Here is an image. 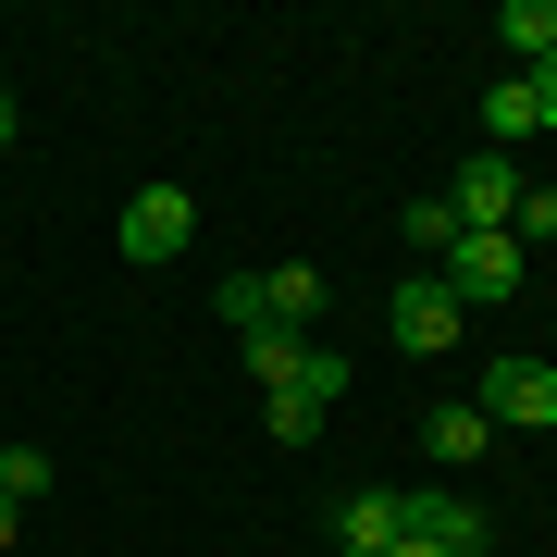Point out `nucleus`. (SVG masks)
<instances>
[{
    "instance_id": "10",
    "label": "nucleus",
    "mask_w": 557,
    "mask_h": 557,
    "mask_svg": "<svg viewBox=\"0 0 557 557\" xmlns=\"http://www.w3.org/2000/svg\"><path fill=\"white\" fill-rule=\"evenodd\" d=\"M421 446H434V458H446V471H471V458H483V446H496V421H483L471 397H446L434 421H421Z\"/></svg>"
},
{
    "instance_id": "4",
    "label": "nucleus",
    "mask_w": 557,
    "mask_h": 557,
    "mask_svg": "<svg viewBox=\"0 0 557 557\" xmlns=\"http://www.w3.org/2000/svg\"><path fill=\"white\" fill-rule=\"evenodd\" d=\"M397 533H409V545H434V557H483V545H496V520H483L471 496H446V483H434V496H397Z\"/></svg>"
},
{
    "instance_id": "20",
    "label": "nucleus",
    "mask_w": 557,
    "mask_h": 557,
    "mask_svg": "<svg viewBox=\"0 0 557 557\" xmlns=\"http://www.w3.org/2000/svg\"><path fill=\"white\" fill-rule=\"evenodd\" d=\"M397 557H434V545H409V533H397Z\"/></svg>"
},
{
    "instance_id": "13",
    "label": "nucleus",
    "mask_w": 557,
    "mask_h": 557,
    "mask_svg": "<svg viewBox=\"0 0 557 557\" xmlns=\"http://www.w3.org/2000/svg\"><path fill=\"white\" fill-rule=\"evenodd\" d=\"M397 248L421 260V273H434V260L458 248V211H446V199H421V211H397Z\"/></svg>"
},
{
    "instance_id": "19",
    "label": "nucleus",
    "mask_w": 557,
    "mask_h": 557,
    "mask_svg": "<svg viewBox=\"0 0 557 557\" xmlns=\"http://www.w3.org/2000/svg\"><path fill=\"white\" fill-rule=\"evenodd\" d=\"M0 149H13V87H0Z\"/></svg>"
},
{
    "instance_id": "2",
    "label": "nucleus",
    "mask_w": 557,
    "mask_h": 557,
    "mask_svg": "<svg viewBox=\"0 0 557 557\" xmlns=\"http://www.w3.org/2000/svg\"><path fill=\"white\" fill-rule=\"evenodd\" d=\"M446 211H458V236H508V223H520V161L508 149H471L458 186H446Z\"/></svg>"
},
{
    "instance_id": "6",
    "label": "nucleus",
    "mask_w": 557,
    "mask_h": 557,
    "mask_svg": "<svg viewBox=\"0 0 557 557\" xmlns=\"http://www.w3.org/2000/svg\"><path fill=\"white\" fill-rule=\"evenodd\" d=\"M458 322H471V310H458L434 273H397V347H421V359H434V347H458Z\"/></svg>"
},
{
    "instance_id": "3",
    "label": "nucleus",
    "mask_w": 557,
    "mask_h": 557,
    "mask_svg": "<svg viewBox=\"0 0 557 557\" xmlns=\"http://www.w3.org/2000/svg\"><path fill=\"white\" fill-rule=\"evenodd\" d=\"M471 409H483V421H508V434H545V421H557V359H496Z\"/></svg>"
},
{
    "instance_id": "8",
    "label": "nucleus",
    "mask_w": 557,
    "mask_h": 557,
    "mask_svg": "<svg viewBox=\"0 0 557 557\" xmlns=\"http://www.w3.org/2000/svg\"><path fill=\"white\" fill-rule=\"evenodd\" d=\"M545 50H557V0H508V13H496V62H508V75H533Z\"/></svg>"
},
{
    "instance_id": "15",
    "label": "nucleus",
    "mask_w": 557,
    "mask_h": 557,
    "mask_svg": "<svg viewBox=\"0 0 557 557\" xmlns=\"http://www.w3.org/2000/svg\"><path fill=\"white\" fill-rule=\"evenodd\" d=\"M508 236H520V260H533V236H557V186H520V223H508Z\"/></svg>"
},
{
    "instance_id": "11",
    "label": "nucleus",
    "mask_w": 557,
    "mask_h": 557,
    "mask_svg": "<svg viewBox=\"0 0 557 557\" xmlns=\"http://www.w3.org/2000/svg\"><path fill=\"white\" fill-rule=\"evenodd\" d=\"M483 124H496V149H508V137H557L545 100H533V75H496V87H483Z\"/></svg>"
},
{
    "instance_id": "16",
    "label": "nucleus",
    "mask_w": 557,
    "mask_h": 557,
    "mask_svg": "<svg viewBox=\"0 0 557 557\" xmlns=\"http://www.w3.org/2000/svg\"><path fill=\"white\" fill-rule=\"evenodd\" d=\"M260 421H273L285 446H310V434H322V409H310V397H260Z\"/></svg>"
},
{
    "instance_id": "7",
    "label": "nucleus",
    "mask_w": 557,
    "mask_h": 557,
    "mask_svg": "<svg viewBox=\"0 0 557 557\" xmlns=\"http://www.w3.org/2000/svg\"><path fill=\"white\" fill-rule=\"evenodd\" d=\"M260 310H273V335H310L322 322V273L310 260H273V273H260Z\"/></svg>"
},
{
    "instance_id": "1",
    "label": "nucleus",
    "mask_w": 557,
    "mask_h": 557,
    "mask_svg": "<svg viewBox=\"0 0 557 557\" xmlns=\"http://www.w3.org/2000/svg\"><path fill=\"white\" fill-rule=\"evenodd\" d=\"M434 285L458 310H508L520 298V236H458L446 260H434Z\"/></svg>"
},
{
    "instance_id": "5",
    "label": "nucleus",
    "mask_w": 557,
    "mask_h": 557,
    "mask_svg": "<svg viewBox=\"0 0 557 557\" xmlns=\"http://www.w3.org/2000/svg\"><path fill=\"white\" fill-rule=\"evenodd\" d=\"M186 236H199V199L186 186H137L124 199V260H174Z\"/></svg>"
},
{
    "instance_id": "17",
    "label": "nucleus",
    "mask_w": 557,
    "mask_h": 557,
    "mask_svg": "<svg viewBox=\"0 0 557 557\" xmlns=\"http://www.w3.org/2000/svg\"><path fill=\"white\" fill-rule=\"evenodd\" d=\"M533 100H545V124H557V50H545V62H533Z\"/></svg>"
},
{
    "instance_id": "18",
    "label": "nucleus",
    "mask_w": 557,
    "mask_h": 557,
    "mask_svg": "<svg viewBox=\"0 0 557 557\" xmlns=\"http://www.w3.org/2000/svg\"><path fill=\"white\" fill-rule=\"evenodd\" d=\"M13 533H25V508H13V496H0V545H13Z\"/></svg>"
},
{
    "instance_id": "12",
    "label": "nucleus",
    "mask_w": 557,
    "mask_h": 557,
    "mask_svg": "<svg viewBox=\"0 0 557 557\" xmlns=\"http://www.w3.org/2000/svg\"><path fill=\"white\" fill-rule=\"evenodd\" d=\"M273 397H310V409H335V397H347V347H322V335H310V347H298V372H285Z\"/></svg>"
},
{
    "instance_id": "9",
    "label": "nucleus",
    "mask_w": 557,
    "mask_h": 557,
    "mask_svg": "<svg viewBox=\"0 0 557 557\" xmlns=\"http://www.w3.org/2000/svg\"><path fill=\"white\" fill-rule=\"evenodd\" d=\"M335 557H397V496H384V483L335 508Z\"/></svg>"
},
{
    "instance_id": "14",
    "label": "nucleus",
    "mask_w": 557,
    "mask_h": 557,
    "mask_svg": "<svg viewBox=\"0 0 557 557\" xmlns=\"http://www.w3.org/2000/svg\"><path fill=\"white\" fill-rule=\"evenodd\" d=\"M0 496L38 508V496H50V446H0Z\"/></svg>"
}]
</instances>
